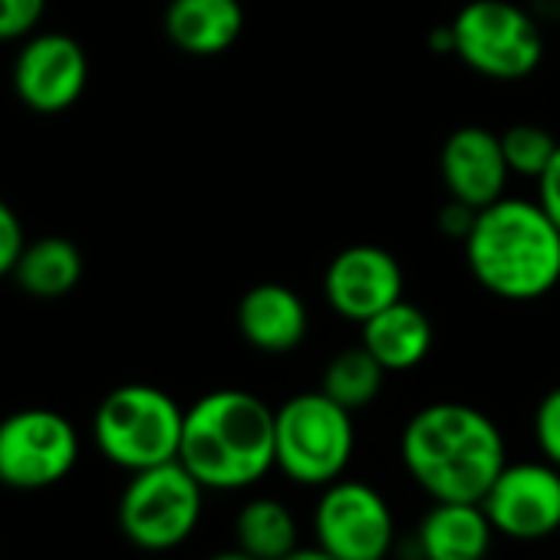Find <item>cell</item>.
Returning <instances> with one entry per match:
<instances>
[{
    "mask_svg": "<svg viewBox=\"0 0 560 560\" xmlns=\"http://www.w3.org/2000/svg\"><path fill=\"white\" fill-rule=\"evenodd\" d=\"M399 452L432 501H481L508 465L501 429L468 402L422 406L406 422Z\"/></svg>",
    "mask_w": 560,
    "mask_h": 560,
    "instance_id": "6da1fadb",
    "label": "cell"
},
{
    "mask_svg": "<svg viewBox=\"0 0 560 560\" xmlns=\"http://www.w3.org/2000/svg\"><path fill=\"white\" fill-rule=\"evenodd\" d=\"M462 244L471 277L498 301L530 304L560 284V228L537 198L491 201Z\"/></svg>",
    "mask_w": 560,
    "mask_h": 560,
    "instance_id": "7a4b0ae2",
    "label": "cell"
},
{
    "mask_svg": "<svg viewBox=\"0 0 560 560\" xmlns=\"http://www.w3.org/2000/svg\"><path fill=\"white\" fill-rule=\"evenodd\" d=\"M178 462L205 491L257 485L273 458V409L247 389H214L185 409Z\"/></svg>",
    "mask_w": 560,
    "mask_h": 560,
    "instance_id": "3957f363",
    "label": "cell"
},
{
    "mask_svg": "<svg viewBox=\"0 0 560 560\" xmlns=\"http://www.w3.org/2000/svg\"><path fill=\"white\" fill-rule=\"evenodd\" d=\"M185 409L159 386L126 383L103 396L93 412V439L106 462L142 471L178 458Z\"/></svg>",
    "mask_w": 560,
    "mask_h": 560,
    "instance_id": "277c9868",
    "label": "cell"
},
{
    "mask_svg": "<svg viewBox=\"0 0 560 560\" xmlns=\"http://www.w3.org/2000/svg\"><path fill=\"white\" fill-rule=\"evenodd\" d=\"M353 448V412L334 402L324 389L298 393L273 409V458L298 485H334L343 478Z\"/></svg>",
    "mask_w": 560,
    "mask_h": 560,
    "instance_id": "5b68a950",
    "label": "cell"
},
{
    "mask_svg": "<svg viewBox=\"0 0 560 560\" xmlns=\"http://www.w3.org/2000/svg\"><path fill=\"white\" fill-rule=\"evenodd\" d=\"M205 508V485L175 458L155 468L132 471L119 494V530L129 544L149 553H165L185 544Z\"/></svg>",
    "mask_w": 560,
    "mask_h": 560,
    "instance_id": "8992f818",
    "label": "cell"
},
{
    "mask_svg": "<svg viewBox=\"0 0 560 560\" xmlns=\"http://www.w3.org/2000/svg\"><path fill=\"white\" fill-rule=\"evenodd\" d=\"M448 27L455 57L478 77L514 83L544 60V34L534 14L511 0H468Z\"/></svg>",
    "mask_w": 560,
    "mask_h": 560,
    "instance_id": "52a82bcc",
    "label": "cell"
},
{
    "mask_svg": "<svg viewBox=\"0 0 560 560\" xmlns=\"http://www.w3.org/2000/svg\"><path fill=\"white\" fill-rule=\"evenodd\" d=\"M80 462V432L57 409H18L0 419V485L44 491Z\"/></svg>",
    "mask_w": 560,
    "mask_h": 560,
    "instance_id": "ba28073f",
    "label": "cell"
},
{
    "mask_svg": "<svg viewBox=\"0 0 560 560\" xmlns=\"http://www.w3.org/2000/svg\"><path fill=\"white\" fill-rule=\"evenodd\" d=\"M317 544L340 560H386L396 540L389 501L366 481L337 478L314 508Z\"/></svg>",
    "mask_w": 560,
    "mask_h": 560,
    "instance_id": "9c48e42d",
    "label": "cell"
},
{
    "mask_svg": "<svg viewBox=\"0 0 560 560\" xmlns=\"http://www.w3.org/2000/svg\"><path fill=\"white\" fill-rule=\"evenodd\" d=\"M90 83V57L83 44L60 31L27 37L11 67L18 100L37 116H60L80 103Z\"/></svg>",
    "mask_w": 560,
    "mask_h": 560,
    "instance_id": "30bf717a",
    "label": "cell"
},
{
    "mask_svg": "<svg viewBox=\"0 0 560 560\" xmlns=\"http://www.w3.org/2000/svg\"><path fill=\"white\" fill-rule=\"evenodd\" d=\"M494 530L514 540H540L560 530V468L540 462H508L481 498Z\"/></svg>",
    "mask_w": 560,
    "mask_h": 560,
    "instance_id": "8fae6325",
    "label": "cell"
},
{
    "mask_svg": "<svg viewBox=\"0 0 560 560\" xmlns=\"http://www.w3.org/2000/svg\"><path fill=\"white\" fill-rule=\"evenodd\" d=\"M406 277L399 260L376 244L343 247L324 273V294L334 314L353 324H366L389 304L402 301Z\"/></svg>",
    "mask_w": 560,
    "mask_h": 560,
    "instance_id": "7c38bea8",
    "label": "cell"
},
{
    "mask_svg": "<svg viewBox=\"0 0 560 560\" xmlns=\"http://www.w3.org/2000/svg\"><path fill=\"white\" fill-rule=\"evenodd\" d=\"M439 172L448 198L465 201L471 208H488L504 198L511 168L504 162L501 136L485 126L455 129L439 152Z\"/></svg>",
    "mask_w": 560,
    "mask_h": 560,
    "instance_id": "4fadbf2b",
    "label": "cell"
},
{
    "mask_svg": "<svg viewBox=\"0 0 560 560\" xmlns=\"http://www.w3.org/2000/svg\"><path fill=\"white\" fill-rule=\"evenodd\" d=\"M307 324V304L288 284H254L237 304V330L260 353L298 350Z\"/></svg>",
    "mask_w": 560,
    "mask_h": 560,
    "instance_id": "5bb4252c",
    "label": "cell"
},
{
    "mask_svg": "<svg viewBox=\"0 0 560 560\" xmlns=\"http://www.w3.org/2000/svg\"><path fill=\"white\" fill-rule=\"evenodd\" d=\"M494 534L481 501H432L416 540L422 560H485Z\"/></svg>",
    "mask_w": 560,
    "mask_h": 560,
    "instance_id": "9a60e30c",
    "label": "cell"
},
{
    "mask_svg": "<svg viewBox=\"0 0 560 560\" xmlns=\"http://www.w3.org/2000/svg\"><path fill=\"white\" fill-rule=\"evenodd\" d=\"M165 37L188 57H218L244 31L241 0H168L162 18Z\"/></svg>",
    "mask_w": 560,
    "mask_h": 560,
    "instance_id": "2e32d148",
    "label": "cell"
},
{
    "mask_svg": "<svg viewBox=\"0 0 560 560\" xmlns=\"http://www.w3.org/2000/svg\"><path fill=\"white\" fill-rule=\"evenodd\" d=\"M363 327L360 343L376 357V363L386 373H406L416 370L429 350H432V320L425 317V311H419L409 301H396L386 311H380L376 317H370Z\"/></svg>",
    "mask_w": 560,
    "mask_h": 560,
    "instance_id": "e0dca14e",
    "label": "cell"
},
{
    "mask_svg": "<svg viewBox=\"0 0 560 560\" xmlns=\"http://www.w3.org/2000/svg\"><path fill=\"white\" fill-rule=\"evenodd\" d=\"M83 250L77 241L63 234H44V237H27L18 267H14V284L34 298V301H63L77 291L83 280Z\"/></svg>",
    "mask_w": 560,
    "mask_h": 560,
    "instance_id": "ac0fdd59",
    "label": "cell"
},
{
    "mask_svg": "<svg viewBox=\"0 0 560 560\" xmlns=\"http://www.w3.org/2000/svg\"><path fill=\"white\" fill-rule=\"evenodd\" d=\"M234 544L257 560H284L301 547L298 517L277 498H250L234 517Z\"/></svg>",
    "mask_w": 560,
    "mask_h": 560,
    "instance_id": "d6986e66",
    "label": "cell"
},
{
    "mask_svg": "<svg viewBox=\"0 0 560 560\" xmlns=\"http://www.w3.org/2000/svg\"><path fill=\"white\" fill-rule=\"evenodd\" d=\"M383 380H386V370L376 363V357L360 343V347H350V350H340L327 370H324V383L320 389L340 402L343 409L357 412L363 406H370L380 389H383Z\"/></svg>",
    "mask_w": 560,
    "mask_h": 560,
    "instance_id": "ffe728a7",
    "label": "cell"
},
{
    "mask_svg": "<svg viewBox=\"0 0 560 560\" xmlns=\"http://www.w3.org/2000/svg\"><path fill=\"white\" fill-rule=\"evenodd\" d=\"M557 145L560 142L553 139V132H547L544 126H534V122H514L501 132V149H504V162H508L511 175H524L534 182L550 165Z\"/></svg>",
    "mask_w": 560,
    "mask_h": 560,
    "instance_id": "44dd1931",
    "label": "cell"
},
{
    "mask_svg": "<svg viewBox=\"0 0 560 560\" xmlns=\"http://www.w3.org/2000/svg\"><path fill=\"white\" fill-rule=\"evenodd\" d=\"M50 0H0V44H24L47 18Z\"/></svg>",
    "mask_w": 560,
    "mask_h": 560,
    "instance_id": "7402d4cb",
    "label": "cell"
},
{
    "mask_svg": "<svg viewBox=\"0 0 560 560\" xmlns=\"http://www.w3.org/2000/svg\"><path fill=\"white\" fill-rule=\"evenodd\" d=\"M534 439L540 455L560 468V386H553L534 412Z\"/></svg>",
    "mask_w": 560,
    "mask_h": 560,
    "instance_id": "603a6c76",
    "label": "cell"
},
{
    "mask_svg": "<svg viewBox=\"0 0 560 560\" xmlns=\"http://www.w3.org/2000/svg\"><path fill=\"white\" fill-rule=\"evenodd\" d=\"M24 244H27V234H24L21 214L4 198H0V277H11L14 273Z\"/></svg>",
    "mask_w": 560,
    "mask_h": 560,
    "instance_id": "cb8c5ba5",
    "label": "cell"
},
{
    "mask_svg": "<svg viewBox=\"0 0 560 560\" xmlns=\"http://www.w3.org/2000/svg\"><path fill=\"white\" fill-rule=\"evenodd\" d=\"M537 205L547 211V218L560 228V145L550 159V165L544 168V175L537 178Z\"/></svg>",
    "mask_w": 560,
    "mask_h": 560,
    "instance_id": "d4e9b609",
    "label": "cell"
},
{
    "mask_svg": "<svg viewBox=\"0 0 560 560\" xmlns=\"http://www.w3.org/2000/svg\"><path fill=\"white\" fill-rule=\"evenodd\" d=\"M475 218H478V208H471V205H465V201L448 198V205L439 211V231H442L445 237L465 241V237H468V231H471V224H475Z\"/></svg>",
    "mask_w": 560,
    "mask_h": 560,
    "instance_id": "484cf974",
    "label": "cell"
},
{
    "mask_svg": "<svg viewBox=\"0 0 560 560\" xmlns=\"http://www.w3.org/2000/svg\"><path fill=\"white\" fill-rule=\"evenodd\" d=\"M284 560H340V557L327 553V550L317 544V547H298V550H294V553H288Z\"/></svg>",
    "mask_w": 560,
    "mask_h": 560,
    "instance_id": "4316f807",
    "label": "cell"
},
{
    "mask_svg": "<svg viewBox=\"0 0 560 560\" xmlns=\"http://www.w3.org/2000/svg\"><path fill=\"white\" fill-rule=\"evenodd\" d=\"M208 560H257V557H250V553H244L241 547H234V550H221V553H214V557H208Z\"/></svg>",
    "mask_w": 560,
    "mask_h": 560,
    "instance_id": "83f0119b",
    "label": "cell"
},
{
    "mask_svg": "<svg viewBox=\"0 0 560 560\" xmlns=\"http://www.w3.org/2000/svg\"><path fill=\"white\" fill-rule=\"evenodd\" d=\"M419 560H422V557H419Z\"/></svg>",
    "mask_w": 560,
    "mask_h": 560,
    "instance_id": "f1b7e54d",
    "label": "cell"
}]
</instances>
